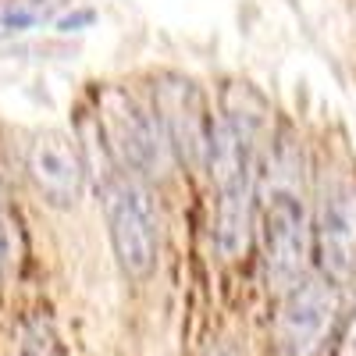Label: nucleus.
<instances>
[{"label":"nucleus","mask_w":356,"mask_h":356,"mask_svg":"<svg viewBox=\"0 0 356 356\" xmlns=\"http://www.w3.org/2000/svg\"><path fill=\"white\" fill-rule=\"evenodd\" d=\"M104 211L111 228V246L122 271L136 282L150 278L161 257V218L154 193L139 178L118 175L104 186Z\"/></svg>","instance_id":"f257e3e1"},{"label":"nucleus","mask_w":356,"mask_h":356,"mask_svg":"<svg viewBox=\"0 0 356 356\" xmlns=\"http://www.w3.org/2000/svg\"><path fill=\"white\" fill-rule=\"evenodd\" d=\"M264 235V275L271 292H289L307 278V260L314 250V228L307 207L292 189H275L260 211Z\"/></svg>","instance_id":"f03ea898"},{"label":"nucleus","mask_w":356,"mask_h":356,"mask_svg":"<svg viewBox=\"0 0 356 356\" xmlns=\"http://www.w3.org/2000/svg\"><path fill=\"white\" fill-rule=\"evenodd\" d=\"M342 300L339 285L328 278H303L296 289L285 292V303L278 314V353L282 356H314L328 342L332 328L339 324Z\"/></svg>","instance_id":"7ed1b4c3"},{"label":"nucleus","mask_w":356,"mask_h":356,"mask_svg":"<svg viewBox=\"0 0 356 356\" xmlns=\"http://www.w3.org/2000/svg\"><path fill=\"white\" fill-rule=\"evenodd\" d=\"M154 107L171 139L175 161H182L189 171H207L214 122L207 114V104L196 82H189L186 75H164L154 89Z\"/></svg>","instance_id":"20e7f679"},{"label":"nucleus","mask_w":356,"mask_h":356,"mask_svg":"<svg viewBox=\"0 0 356 356\" xmlns=\"http://www.w3.org/2000/svg\"><path fill=\"white\" fill-rule=\"evenodd\" d=\"M314 253L328 282H356V186L332 182L314 221Z\"/></svg>","instance_id":"39448f33"},{"label":"nucleus","mask_w":356,"mask_h":356,"mask_svg":"<svg viewBox=\"0 0 356 356\" xmlns=\"http://www.w3.org/2000/svg\"><path fill=\"white\" fill-rule=\"evenodd\" d=\"M111 139H114V150L122 154V161L132 171L150 178L154 175L164 178L171 171L175 150L157 107H143L139 100L118 93L111 104Z\"/></svg>","instance_id":"423d86ee"},{"label":"nucleus","mask_w":356,"mask_h":356,"mask_svg":"<svg viewBox=\"0 0 356 356\" xmlns=\"http://www.w3.org/2000/svg\"><path fill=\"white\" fill-rule=\"evenodd\" d=\"M29 178L40 189V196L65 211L75 207L82 196V157L75 150V143L65 132H40L29 143V157H25Z\"/></svg>","instance_id":"0eeeda50"},{"label":"nucleus","mask_w":356,"mask_h":356,"mask_svg":"<svg viewBox=\"0 0 356 356\" xmlns=\"http://www.w3.org/2000/svg\"><path fill=\"white\" fill-rule=\"evenodd\" d=\"M253 200H257V175H243L235 182L218 186V221H214V243L225 260H235L253 228Z\"/></svg>","instance_id":"6e6552de"},{"label":"nucleus","mask_w":356,"mask_h":356,"mask_svg":"<svg viewBox=\"0 0 356 356\" xmlns=\"http://www.w3.org/2000/svg\"><path fill=\"white\" fill-rule=\"evenodd\" d=\"M57 0H8L0 8V29L4 33H25V29H36L54 15Z\"/></svg>","instance_id":"1a4fd4ad"},{"label":"nucleus","mask_w":356,"mask_h":356,"mask_svg":"<svg viewBox=\"0 0 356 356\" xmlns=\"http://www.w3.org/2000/svg\"><path fill=\"white\" fill-rule=\"evenodd\" d=\"M22 356H54V339H50V332H47V324L33 321V324L25 328Z\"/></svg>","instance_id":"9d476101"},{"label":"nucleus","mask_w":356,"mask_h":356,"mask_svg":"<svg viewBox=\"0 0 356 356\" xmlns=\"http://www.w3.org/2000/svg\"><path fill=\"white\" fill-rule=\"evenodd\" d=\"M335 356H356V307H353V314L342 324V335L335 342Z\"/></svg>","instance_id":"9b49d317"},{"label":"nucleus","mask_w":356,"mask_h":356,"mask_svg":"<svg viewBox=\"0 0 356 356\" xmlns=\"http://www.w3.org/2000/svg\"><path fill=\"white\" fill-rule=\"evenodd\" d=\"M8 264H11V228H8L4 214H0V278H4Z\"/></svg>","instance_id":"f8f14e48"},{"label":"nucleus","mask_w":356,"mask_h":356,"mask_svg":"<svg viewBox=\"0 0 356 356\" xmlns=\"http://www.w3.org/2000/svg\"><path fill=\"white\" fill-rule=\"evenodd\" d=\"M89 22H93V11H79V15L61 18V22H57V29H65V33H72V29H82V25H89Z\"/></svg>","instance_id":"ddd939ff"},{"label":"nucleus","mask_w":356,"mask_h":356,"mask_svg":"<svg viewBox=\"0 0 356 356\" xmlns=\"http://www.w3.org/2000/svg\"><path fill=\"white\" fill-rule=\"evenodd\" d=\"M207 356H239V349H235L232 342H218L211 353H207Z\"/></svg>","instance_id":"4468645a"}]
</instances>
